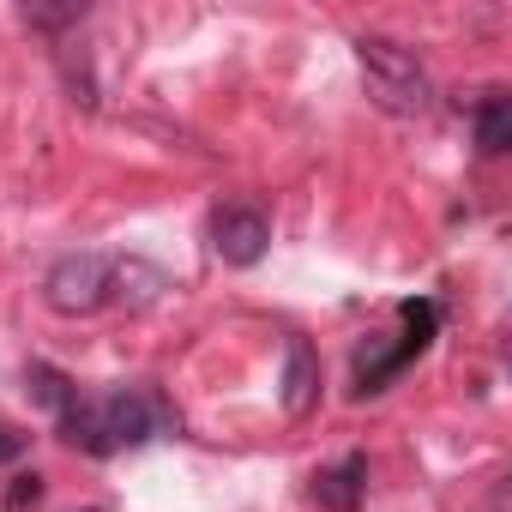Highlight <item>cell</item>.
I'll return each instance as SVG.
<instances>
[{"mask_svg":"<svg viewBox=\"0 0 512 512\" xmlns=\"http://www.w3.org/2000/svg\"><path fill=\"white\" fill-rule=\"evenodd\" d=\"M103 434H109V446L121 452V446H145L151 440V404L139 398V392H109L103 404Z\"/></svg>","mask_w":512,"mask_h":512,"instance_id":"cell-6","label":"cell"},{"mask_svg":"<svg viewBox=\"0 0 512 512\" xmlns=\"http://www.w3.org/2000/svg\"><path fill=\"white\" fill-rule=\"evenodd\" d=\"M31 446V434H19V428H0V458H19Z\"/></svg>","mask_w":512,"mask_h":512,"instance_id":"cell-12","label":"cell"},{"mask_svg":"<svg viewBox=\"0 0 512 512\" xmlns=\"http://www.w3.org/2000/svg\"><path fill=\"white\" fill-rule=\"evenodd\" d=\"M43 494H49V482H43L37 470H31V476H13V488H7V512H37Z\"/></svg>","mask_w":512,"mask_h":512,"instance_id":"cell-11","label":"cell"},{"mask_svg":"<svg viewBox=\"0 0 512 512\" xmlns=\"http://www.w3.org/2000/svg\"><path fill=\"white\" fill-rule=\"evenodd\" d=\"M362 494H368V458H344V464H332V470L314 476V500L326 512H356Z\"/></svg>","mask_w":512,"mask_h":512,"instance_id":"cell-7","label":"cell"},{"mask_svg":"<svg viewBox=\"0 0 512 512\" xmlns=\"http://www.w3.org/2000/svg\"><path fill=\"white\" fill-rule=\"evenodd\" d=\"M25 386H31V398H37V404H49L55 416H61V410H67V404L79 398V386H73V380H67L61 368H49V362H37V368L25 374Z\"/></svg>","mask_w":512,"mask_h":512,"instance_id":"cell-9","label":"cell"},{"mask_svg":"<svg viewBox=\"0 0 512 512\" xmlns=\"http://www.w3.org/2000/svg\"><path fill=\"white\" fill-rule=\"evenodd\" d=\"M314 398H320V356H314L308 338H290V350H284V410L308 416Z\"/></svg>","mask_w":512,"mask_h":512,"instance_id":"cell-5","label":"cell"},{"mask_svg":"<svg viewBox=\"0 0 512 512\" xmlns=\"http://www.w3.org/2000/svg\"><path fill=\"white\" fill-rule=\"evenodd\" d=\"M73 19H85V0H61V7H49V0H31V7H25V25H43V31L73 25Z\"/></svg>","mask_w":512,"mask_h":512,"instance_id":"cell-10","label":"cell"},{"mask_svg":"<svg viewBox=\"0 0 512 512\" xmlns=\"http://www.w3.org/2000/svg\"><path fill=\"white\" fill-rule=\"evenodd\" d=\"M49 308L55 314H97L103 302H115V260L109 253H67L49 266Z\"/></svg>","mask_w":512,"mask_h":512,"instance_id":"cell-2","label":"cell"},{"mask_svg":"<svg viewBox=\"0 0 512 512\" xmlns=\"http://www.w3.org/2000/svg\"><path fill=\"white\" fill-rule=\"evenodd\" d=\"M211 247H217L223 266H260L266 247H272V223L253 205H223L211 217Z\"/></svg>","mask_w":512,"mask_h":512,"instance_id":"cell-4","label":"cell"},{"mask_svg":"<svg viewBox=\"0 0 512 512\" xmlns=\"http://www.w3.org/2000/svg\"><path fill=\"white\" fill-rule=\"evenodd\" d=\"M506 145H512V97L494 85V91L476 97V151L482 157H500Z\"/></svg>","mask_w":512,"mask_h":512,"instance_id":"cell-8","label":"cell"},{"mask_svg":"<svg viewBox=\"0 0 512 512\" xmlns=\"http://www.w3.org/2000/svg\"><path fill=\"white\" fill-rule=\"evenodd\" d=\"M356 61H362L368 97H374L386 115H428V103H434L428 67H422L404 43H392V37H362V43H356Z\"/></svg>","mask_w":512,"mask_h":512,"instance_id":"cell-1","label":"cell"},{"mask_svg":"<svg viewBox=\"0 0 512 512\" xmlns=\"http://www.w3.org/2000/svg\"><path fill=\"white\" fill-rule=\"evenodd\" d=\"M428 338H434V302H404V344H368L362 356H356V392H380L410 356H422L428 350Z\"/></svg>","mask_w":512,"mask_h":512,"instance_id":"cell-3","label":"cell"}]
</instances>
